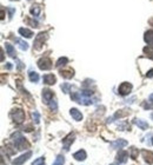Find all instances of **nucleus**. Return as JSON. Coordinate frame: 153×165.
Masks as SVG:
<instances>
[{"label":"nucleus","instance_id":"f257e3e1","mask_svg":"<svg viewBox=\"0 0 153 165\" xmlns=\"http://www.w3.org/2000/svg\"><path fill=\"white\" fill-rule=\"evenodd\" d=\"M11 139L14 144V147H17L18 150H25L30 147V144L27 143V140L23 137V134L20 132H15L11 136Z\"/></svg>","mask_w":153,"mask_h":165},{"label":"nucleus","instance_id":"f03ea898","mask_svg":"<svg viewBox=\"0 0 153 165\" xmlns=\"http://www.w3.org/2000/svg\"><path fill=\"white\" fill-rule=\"evenodd\" d=\"M11 118L14 120V123L17 124H21L24 120H25V112L21 110V109H15V110H12L11 113H10Z\"/></svg>","mask_w":153,"mask_h":165},{"label":"nucleus","instance_id":"7ed1b4c3","mask_svg":"<svg viewBox=\"0 0 153 165\" xmlns=\"http://www.w3.org/2000/svg\"><path fill=\"white\" fill-rule=\"evenodd\" d=\"M46 39H47V33L46 32H41L39 33L37 37H35V39H34V48L35 50H40L41 47H42V45H44V43L46 41Z\"/></svg>","mask_w":153,"mask_h":165},{"label":"nucleus","instance_id":"20e7f679","mask_svg":"<svg viewBox=\"0 0 153 165\" xmlns=\"http://www.w3.org/2000/svg\"><path fill=\"white\" fill-rule=\"evenodd\" d=\"M38 67L42 71H46V70H51L52 68V62L50 58H41L38 60Z\"/></svg>","mask_w":153,"mask_h":165},{"label":"nucleus","instance_id":"39448f33","mask_svg":"<svg viewBox=\"0 0 153 165\" xmlns=\"http://www.w3.org/2000/svg\"><path fill=\"white\" fill-rule=\"evenodd\" d=\"M131 91H132V84H131V83H127V81L120 84V86H119V89H118V92H119V95H122V96H127V95H130Z\"/></svg>","mask_w":153,"mask_h":165},{"label":"nucleus","instance_id":"423d86ee","mask_svg":"<svg viewBox=\"0 0 153 165\" xmlns=\"http://www.w3.org/2000/svg\"><path fill=\"white\" fill-rule=\"evenodd\" d=\"M31 157H32V152H31V151H27L26 153H24V155H21L20 157L15 158V159L12 162V164L13 165H23L25 162H27L29 158H31Z\"/></svg>","mask_w":153,"mask_h":165},{"label":"nucleus","instance_id":"0eeeda50","mask_svg":"<svg viewBox=\"0 0 153 165\" xmlns=\"http://www.w3.org/2000/svg\"><path fill=\"white\" fill-rule=\"evenodd\" d=\"M73 142H74V133H70L67 137H65V138L62 139L64 150H65V151H68V150H70V146L72 145Z\"/></svg>","mask_w":153,"mask_h":165},{"label":"nucleus","instance_id":"6e6552de","mask_svg":"<svg viewBox=\"0 0 153 165\" xmlns=\"http://www.w3.org/2000/svg\"><path fill=\"white\" fill-rule=\"evenodd\" d=\"M52 99H53V92L51 90H48V89L42 90V100L45 104H48Z\"/></svg>","mask_w":153,"mask_h":165},{"label":"nucleus","instance_id":"1a4fd4ad","mask_svg":"<svg viewBox=\"0 0 153 165\" xmlns=\"http://www.w3.org/2000/svg\"><path fill=\"white\" fill-rule=\"evenodd\" d=\"M141 155L145 159V162L147 164H153V152L150 150H143L141 151Z\"/></svg>","mask_w":153,"mask_h":165},{"label":"nucleus","instance_id":"9d476101","mask_svg":"<svg viewBox=\"0 0 153 165\" xmlns=\"http://www.w3.org/2000/svg\"><path fill=\"white\" fill-rule=\"evenodd\" d=\"M42 80H44V84L46 85H54L57 83V78L53 74H45L42 77Z\"/></svg>","mask_w":153,"mask_h":165},{"label":"nucleus","instance_id":"9b49d317","mask_svg":"<svg viewBox=\"0 0 153 165\" xmlns=\"http://www.w3.org/2000/svg\"><path fill=\"white\" fill-rule=\"evenodd\" d=\"M128 143L125 140V139H118V140H116V142H112L111 143V146H112V149H122L124 146H126Z\"/></svg>","mask_w":153,"mask_h":165},{"label":"nucleus","instance_id":"f8f14e48","mask_svg":"<svg viewBox=\"0 0 153 165\" xmlns=\"http://www.w3.org/2000/svg\"><path fill=\"white\" fill-rule=\"evenodd\" d=\"M70 113H71L72 118H73L74 120H77V122H80V120L83 119L81 112H80L79 110H77V109H71V110H70Z\"/></svg>","mask_w":153,"mask_h":165},{"label":"nucleus","instance_id":"ddd939ff","mask_svg":"<svg viewBox=\"0 0 153 165\" xmlns=\"http://www.w3.org/2000/svg\"><path fill=\"white\" fill-rule=\"evenodd\" d=\"M127 158H128V153L126 151H124V150H120L118 152V155H117V161L119 163H126L127 162Z\"/></svg>","mask_w":153,"mask_h":165},{"label":"nucleus","instance_id":"4468645a","mask_svg":"<svg viewBox=\"0 0 153 165\" xmlns=\"http://www.w3.org/2000/svg\"><path fill=\"white\" fill-rule=\"evenodd\" d=\"M86 157H87V155H86V151L85 150H79V151H77L73 155V158L77 159V161H85Z\"/></svg>","mask_w":153,"mask_h":165},{"label":"nucleus","instance_id":"2eb2a0df","mask_svg":"<svg viewBox=\"0 0 153 165\" xmlns=\"http://www.w3.org/2000/svg\"><path fill=\"white\" fill-rule=\"evenodd\" d=\"M5 47H6V52H7V54H8L11 58H15L17 53H15L14 47H13L11 44H8V43H6V44H5Z\"/></svg>","mask_w":153,"mask_h":165},{"label":"nucleus","instance_id":"dca6fc26","mask_svg":"<svg viewBox=\"0 0 153 165\" xmlns=\"http://www.w3.org/2000/svg\"><path fill=\"white\" fill-rule=\"evenodd\" d=\"M60 76L65 79H71L74 76V71L73 70H61Z\"/></svg>","mask_w":153,"mask_h":165},{"label":"nucleus","instance_id":"f3484780","mask_svg":"<svg viewBox=\"0 0 153 165\" xmlns=\"http://www.w3.org/2000/svg\"><path fill=\"white\" fill-rule=\"evenodd\" d=\"M134 124H135L138 128H140L141 130H147V129L150 128V125H149L145 120H141V119H134Z\"/></svg>","mask_w":153,"mask_h":165},{"label":"nucleus","instance_id":"a211bd4d","mask_svg":"<svg viewBox=\"0 0 153 165\" xmlns=\"http://www.w3.org/2000/svg\"><path fill=\"white\" fill-rule=\"evenodd\" d=\"M144 40L150 45V46H153V30L151 31H147L144 35Z\"/></svg>","mask_w":153,"mask_h":165},{"label":"nucleus","instance_id":"6ab92c4d","mask_svg":"<svg viewBox=\"0 0 153 165\" xmlns=\"http://www.w3.org/2000/svg\"><path fill=\"white\" fill-rule=\"evenodd\" d=\"M30 12L32 15L39 17V14H40V12H41V6H40V5H33V6L31 7Z\"/></svg>","mask_w":153,"mask_h":165},{"label":"nucleus","instance_id":"aec40b11","mask_svg":"<svg viewBox=\"0 0 153 165\" xmlns=\"http://www.w3.org/2000/svg\"><path fill=\"white\" fill-rule=\"evenodd\" d=\"M19 33L24 37V38H32V35H33V32L29 30V29H19Z\"/></svg>","mask_w":153,"mask_h":165},{"label":"nucleus","instance_id":"412c9836","mask_svg":"<svg viewBox=\"0 0 153 165\" xmlns=\"http://www.w3.org/2000/svg\"><path fill=\"white\" fill-rule=\"evenodd\" d=\"M29 78H30V80L32 83H38L39 81V74L37 72H34V71H30Z\"/></svg>","mask_w":153,"mask_h":165},{"label":"nucleus","instance_id":"4be33fe9","mask_svg":"<svg viewBox=\"0 0 153 165\" xmlns=\"http://www.w3.org/2000/svg\"><path fill=\"white\" fill-rule=\"evenodd\" d=\"M18 44H19V46H20V48L23 50V51H26L27 48H29V44L27 43H25V41H23V40H20V39H14Z\"/></svg>","mask_w":153,"mask_h":165},{"label":"nucleus","instance_id":"5701e85b","mask_svg":"<svg viewBox=\"0 0 153 165\" xmlns=\"http://www.w3.org/2000/svg\"><path fill=\"white\" fill-rule=\"evenodd\" d=\"M143 107L145 109V110H153V100L150 98L149 101H144L143 103Z\"/></svg>","mask_w":153,"mask_h":165},{"label":"nucleus","instance_id":"b1692460","mask_svg":"<svg viewBox=\"0 0 153 165\" xmlns=\"http://www.w3.org/2000/svg\"><path fill=\"white\" fill-rule=\"evenodd\" d=\"M144 53H145L147 57H151V58H153V46L144 47Z\"/></svg>","mask_w":153,"mask_h":165},{"label":"nucleus","instance_id":"393cba45","mask_svg":"<svg viewBox=\"0 0 153 165\" xmlns=\"http://www.w3.org/2000/svg\"><path fill=\"white\" fill-rule=\"evenodd\" d=\"M68 63V59L66 58V57H62V58H60V59H58V62H57V64H56V66L57 67H60V66H65L66 64Z\"/></svg>","mask_w":153,"mask_h":165},{"label":"nucleus","instance_id":"a878e982","mask_svg":"<svg viewBox=\"0 0 153 165\" xmlns=\"http://www.w3.org/2000/svg\"><path fill=\"white\" fill-rule=\"evenodd\" d=\"M48 106H50V109H51L52 111H57V110H58V103H57V100H56V99H52V100L48 103Z\"/></svg>","mask_w":153,"mask_h":165},{"label":"nucleus","instance_id":"bb28decb","mask_svg":"<svg viewBox=\"0 0 153 165\" xmlns=\"http://www.w3.org/2000/svg\"><path fill=\"white\" fill-rule=\"evenodd\" d=\"M32 118H33V120L35 122V124H39V123H40V114H39L38 111H33V112H32Z\"/></svg>","mask_w":153,"mask_h":165},{"label":"nucleus","instance_id":"cd10ccee","mask_svg":"<svg viewBox=\"0 0 153 165\" xmlns=\"http://www.w3.org/2000/svg\"><path fill=\"white\" fill-rule=\"evenodd\" d=\"M65 163V158H64V156H58L57 158H56V161H54V163L52 165H64Z\"/></svg>","mask_w":153,"mask_h":165},{"label":"nucleus","instance_id":"c85d7f7f","mask_svg":"<svg viewBox=\"0 0 153 165\" xmlns=\"http://www.w3.org/2000/svg\"><path fill=\"white\" fill-rule=\"evenodd\" d=\"M130 156H131V158L137 159V157H138V149L131 147V149H130Z\"/></svg>","mask_w":153,"mask_h":165},{"label":"nucleus","instance_id":"c756f323","mask_svg":"<svg viewBox=\"0 0 153 165\" xmlns=\"http://www.w3.org/2000/svg\"><path fill=\"white\" fill-rule=\"evenodd\" d=\"M118 128H119V130L125 131V130H128V129H130V124L126 123V122H122L120 124H118Z\"/></svg>","mask_w":153,"mask_h":165},{"label":"nucleus","instance_id":"7c9ffc66","mask_svg":"<svg viewBox=\"0 0 153 165\" xmlns=\"http://www.w3.org/2000/svg\"><path fill=\"white\" fill-rule=\"evenodd\" d=\"M32 165H45V158L44 157H40V158H38V159H35Z\"/></svg>","mask_w":153,"mask_h":165},{"label":"nucleus","instance_id":"2f4dec72","mask_svg":"<svg viewBox=\"0 0 153 165\" xmlns=\"http://www.w3.org/2000/svg\"><path fill=\"white\" fill-rule=\"evenodd\" d=\"M70 89H71V85L67 84V83H65V84L61 85V90H62L64 93H68L70 92Z\"/></svg>","mask_w":153,"mask_h":165},{"label":"nucleus","instance_id":"473e14b6","mask_svg":"<svg viewBox=\"0 0 153 165\" xmlns=\"http://www.w3.org/2000/svg\"><path fill=\"white\" fill-rule=\"evenodd\" d=\"M6 10L10 12V17L12 18V17H13V14H14V12H15V10H14V8H12V7H7Z\"/></svg>","mask_w":153,"mask_h":165},{"label":"nucleus","instance_id":"72a5a7b5","mask_svg":"<svg viewBox=\"0 0 153 165\" xmlns=\"http://www.w3.org/2000/svg\"><path fill=\"white\" fill-rule=\"evenodd\" d=\"M146 76H147L149 78H152V77H153V68H152V70H150V71H147Z\"/></svg>","mask_w":153,"mask_h":165},{"label":"nucleus","instance_id":"f704fd0d","mask_svg":"<svg viewBox=\"0 0 153 165\" xmlns=\"http://www.w3.org/2000/svg\"><path fill=\"white\" fill-rule=\"evenodd\" d=\"M6 67H7L8 70H11V68H12V65H11V63H7V65H6Z\"/></svg>","mask_w":153,"mask_h":165},{"label":"nucleus","instance_id":"c9c22d12","mask_svg":"<svg viewBox=\"0 0 153 165\" xmlns=\"http://www.w3.org/2000/svg\"><path fill=\"white\" fill-rule=\"evenodd\" d=\"M151 99H153V95H151V97H150Z\"/></svg>","mask_w":153,"mask_h":165},{"label":"nucleus","instance_id":"e433bc0d","mask_svg":"<svg viewBox=\"0 0 153 165\" xmlns=\"http://www.w3.org/2000/svg\"><path fill=\"white\" fill-rule=\"evenodd\" d=\"M151 118H152V119H153V113H152V114H151Z\"/></svg>","mask_w":153,"mask_h":165},{"label":"nucleus","instance_id":"4c0bfd02","mask_svg":"<svg viewBox=\"0 0 153 165\" xmlns=\"http://www.w3.org/2000/svg\"><path fill=\"white\" fill-rule=\"evenodd\" d=\"M152 143H153V138H152Z\"/></svg>","mask_w":153,"mask_h":165},{"label":"nucleus","instance_id":"58836bf2","mask_svg":"<svg viewBox=\"0 0 153 165\" xmlns=\"http://www.w3.org/2000/svg\"><path fill=\"white\" fill-rule=\"evenodd\" d=\"M111 165H114V164H111Z\"/></svg>","mask_w":153,"mask_h":165}]
</instances>
